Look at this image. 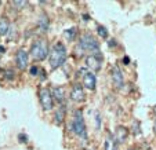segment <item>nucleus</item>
Returning a JSON list of instances; mask_svg holds the SVG:
<instances>
[{
	"instance_id": "1",
	"label": "nucleus",
	"mask_w": 156,
	"mask_h": 150,
	"mask_svg": "<svg viewBox=\"0 0 156 150\" xmlns=\"http://www.w3.org/2000/svg\"><path fill=\"white\" fill-rule=\"evenodd\" d=\"M48 61H50V66L53 70H55L59 66L64 65V62L66 61V48L62 43L54 44L53 50L48 54Z\"/></svg>"
},
{
	"instance_id": "2",
	"label": "nucleus",
	"mask_w": 156,
	"mask_h": 150,
	"mask_svg": "<svg viewBox=\"0 0 156 150\" xmlns=\"http://www.w3.org/2000/svg\"><path fill=\"white\" fill-rule=\"evenodd\" d=\"M48 54H50V51H48V44L46 40L35 41L32 48H30V55L35 61H43L47 58Z\"/></svg>"
},
{
	"instance_id": "3",
	"label": "nucleus",
	"mask_w": 156,
	"mask_h": 150,
	"mask_svg": "<svg viewBox=\"0 0 156 150\" xmlns=\"http://www.w3.org/2000/svg\"><path fill=\"white\" fill-rule=\"evenodd\" d=\"M79 47L83 51H88V53H100V43L97 41V39L90 33H86L80 37Z\"/></svg>"
},
{
	"instance_id": "4",
	"label": "nucleus",
	"mask_w": 156,
	"mask_h": 150,
	"mask_svg": "<svg viewBox=\"0 0 156 150\" xmlns=\"http://www.w3.org/2000/svg\"><path fill=\"white\" fill-rule=\"evenodd\" d=\"M72 131L82 139H87V131H86V124H84V120H83L82 110H76L75 112L73 120H72Z\"/></svg>"
},
{
	"instance_id": "5",
	"label": "nucleus",
	"mask_w": 156,
	"mask_h": 150,
	"mask_svg": "<svg viewBox=\"0 0 156 150\" xmlns=\"http://www.w3.org/2000/svg\"><path fill=\"white\" fill-rule=\"evenodd\" d=\"M39 98H40L41 107H43L44 110H51L54 107V98H53V95H51L50 90H47V88L40 90Z\"/></svg>"
},
{
	"instance_id": "6",
	"label": "nucleus",
	"mask_w": 156,
	"mask_h": 150,
	"mask_svg": "<svg viewBox=\"0 0 156 150\" xmlns=\"http://www.w3.org/2000/svg\"><path fill=\"white\" fill-rule=\"evenodd\" d=\"M101 63H102V56H101L100 54H93V55H88L87 58H86V66L94 72L100 70Z\"/></svg>"
},
{
	"instance_id": "7",
	"label": "nucleus",
	"mask_w": 156,
	"mask_h": 150,
	"mask_svg": "<svg viewBox=\"0 0 156 150\" xmlns=\"http://www.w3.org/2000/svg\"><path fill=\"white\" fill-rule=\"evenodd\" d=\"M111 76H112V81H113V85L116 88H122L124 85V77H123V73H122L120 68L118 65L112 66V72H111Z\"/></svg>"
},
{
	"instance_id": "8",
	"label": "nucleus",
	"mask_w": 156,
	"mask_h": 150,
	"mask_svg": "<svg viewBox=\"0 0 156 150\" xmlns=\"http://www.w3.org/2000/svg\"><path fill=\"white\" fill-rule=\"evenodd\" d=\"M83 85L90 91H94L95 85H97V77L93 72H86L83 74Z\"/></svg>"
},
{
	"instance_id": "9",
	"label": "nucleus",
	"mask_w": 156,
	"mask_h": 150,
	"mask_svg": "<svg viewBox=\"0 0 156 150\" xmlns=\"http://www.w3.org/2000/svg\"><path fill=\"white\" fill-rule=\"evenodd\" d=\"M84 98H86V95H84L83 87L80 84H75L72 91H71V99L75 101V102H83Z\"/></svg>"
},
{
	"instance_id": "10",
	"label": "nucleus",
	"mask_w": 156,
	"mask_h": 150,
	"mask_svg": "<svg viewBox=\"0 0 156 150\" xmlns=\"http://www.w3.org/2000/svg\"><path fill=\"white\" fill-rule=\"evenodd\" d=\"M15 63H17V66L21 69V70H24V69H27L28 66V53L25 50H20L17 53V55H15Z\"/></svg>"
},
{
	"instance_id": "11",
	"label": "nucleus",
	"mask_w": 156,
	"mask_h": 150,
	"mask_svg": "<svg viewBox=\"0 0 156 150\" xmlns=\"http://www.w3.org/2000/svg\"><path fill=\"white\" fill-rule=\"evenodd\" d=\"M127 136H129V130H127L126 127H123V125H119L118 128H116V131H115L113 138H115V141L118 142V143H123V142H126Z\"/></svg>"
},
{
	"instance_id": "12",
	"label": "nucleus",
	"mask_w": 156,
	"mask_h": 150,
	"mask_svg": "<svg viewBox=\"0 0 156 150\" xmlns=\"http://www.w3.org/2000/svg\"><path fill=\"white\" fill-rule=\"evenodd\" d=\"M104 150H119V143L115 141L113 135L109 134L105 139V145H104Z\"/></svg>"
},
{
	"instance_id": "13",
	"label": "nucleus",
	"mask_w": 156,
	"mask_h": 150,
	"mask_svg": "<svg viewBox=\"0 0 156 150\" xmlns=\"http://www.w3.org/2000/svg\"><path fill=\"white\" fill-rule=\"evenodd\" d=\"M51 95H53L54 99H57L59 103H62L65 101V90H64V87H59V85L54 87L53 91H51Z\"/></svg>"
},
{
	"instance_id": "14",
	"label": "nucleus",
	"mask_w": 156,
	"mask_h": 150,
	"mask_svg": "<svg viewBox=\"0 0 156 150\" xmlns=\"http://www.w3.org/2000/svg\"><path fill=\"white\" fill-rule=\"evenodd\" d=\"M64 117H65V107L61 106V107H58L55 114H54V121H55L57 125H61L62 121H64Z\"/></svg>"
},
{
	"instance_id": "15",
	"label": "nucleus",
	"mask_w": 156,
	"mask_h": 150,
	"mask_svg": "<svg viewBox=\"0 0 156 150\" xmlns=\"http://www.w3.org/2000/svg\"><path fill=\"white\" fill-rule=\"evenodd\" d=\"M10 29V22L7 18H0V36L7 35Z\"/></svg>"
},
{
	"instance_id": "16",
	"label": "nucleus",
	"mask_w": 156,
	"mask_h": 150,
	"mask_svg": "<svg viewBox=\"0 0 156 150\" xmlns=\"http://www.w3.org/2000/svg\"><path fill=\"white\" fill-rule=\"evenodd\" d=\"M76 35H77V29H76V28H71V29H66L64 32V37L68 41H73L75 37H76Z\"/></svg>"
},
{
	"instance_id": "17",
	"label": "nucleus",
	"mask_w": 156,
	"mask_h": 150,
	"mask_svg": "<svg viewBox=\"0 0 156 150\" xmlns=\"http://www.w3.org/2000/svg\"><path fill=\"white\" fill-rule=\"evenodd\" d=\"M39 28L41 29V32H46L48 28V18L46 17V15H41L40 18H39V22H37Z\"/></svg>"
},
{
	"instance_id": "18",
	"label": "nucleus",
	"mask_w": 156,
	"mask_h": 150,
	"mask_svg": "<svg viewBox=\"0 0 156 150\" xmlns=\"http://www.w3.org/2000/svg\"><path fill=\"white\" fill-rule=\"evenodd\" d=\"M97 33L101 36L102 39H106L108 37V30H106L105 26H102V25H98L97 26Z\"/></svg>"
},
{
	"instance_id": "19",
	"label": "nucleus",
	"mask_w": 156,
	"mask_h": 150,
	"mask_svg": "<svg viewBox=\"0 0 156 150\" xmlns=\"http://www.w3.org/2000/svg\"><path fill=\"white\" fill-rule=\"evenodd\" d=\"M12 4H14L15 7H18V9H20V7H25V6H27L28 2H24V0L18 2V0H15V2H12Z\"/></svg>"
},
{
	"instance_id": "20",
	"label": "nucleus",
	"mask_w": 156,
	"mask_h": 150,
	"mask_svg": "<svg viewBox=\"0 0 156 150\" xmlns=\"http://www.w3.org/2000/svg\"><path fill=\"white\" fill-rule=\"evenodd\" d=\"M39 70H40V69H39L37 66H32V68H30V74H32V76H37Z\"/></svg>"
},
{
	"instance_id": "21",
	"label": "nucleus",
	"mask_w": 156,
	"mask_h": 150,
	"mask_svg": "<svg viewBox=\"0 0 156 150\" xmlns=\"http://www.w3.org/2000/svg\"><path fill=\"white\" fill-rule=\"evenodd\" d=\"M95 123H97V128H100V125H101V120H100V114H95Z\"/></svg>"
},
{
	"instance_id": "22",
	"label": "nucleus",
	"mask_w": 156,
	"mask_h": 150,
	"mask_svg": "<svg viewBox=\"0 0 156 150\" xmlns=\"http://www.w3.org/2000/svg\"><path fill=\"white\" fill-rule=\"evenodd\" d=\"M18 139H21V142H22V143H25V142H27V135L21 134V135H18Z\"/></svg>"
},
{
	"instance_id": "23",
	"label": "nucleus",
	"mask_w": 156,
	"mask_h": 150,
	"mask_svg": "<svg viewBox=\"0 0 156 150\" xmlns=\"http://www.w3.org/2000/svg\"><path fill=\"white\" fill-rule=\"evenodd\" d=\"M129 62H130V58H129V56H124V58H123V63H124V65H129Z\"/></svg>"
},
{
	"instance_id": "24",
	"label": "nucleus",
	"mask_w": 156,
	"mask_h": 150,
	"mask_svg": "<svg viewBox=\"0 0 156 150\" xmlns=\"http://www.w3.org/2000/svg\"><path fill=\"white\" fill-rule=\"evenodd\" d=\"M109 46H111V47H112V46H116L115 40H111V41H109Z\"/></svg>"
},
{
	"instance_id": "25",
	"label": "nucleus",
	"mask_w": 156,
	"mask_h": 150,
	"mask_svg": "<svg viewBox=\"0 0 156 150\" xmlns=\"http://www.w3.org/2000/svg\"><path fill=\"white\" fill-rule=\"evenodd\" d=\"M153 130H155V134H156V123H155V125H153Z\"/></svg>"
},
{
	"instance_id": "26",
	"label": "nucleus",
	"mask_w": 156,
	"mask_h": 150,
	"mask_svg": "<svg viewBox=\"0 0 156 150\" xmlns=\"http://www.w3.org/2000/svg\"><path fill=\"white\" fill-rule=\"evenodd\" d=\"M127 150H136V149H134V147H130V149H127Z\"/></svg>"
},
{
	"instance_id": "27",
	"label": "nucleus",
	"mask_w": 156,
	"mask_h": 150,
	"mask_svg": "<svg viewBox=\"0 0 156 150\" xmlns=\"http://www.w3.org/2000/svg\"><path fill=\"white\" fill-rule=\"evenodd\" d=\"M0 3H2V2H0Z\"/></svg>"
}]
</instances>
